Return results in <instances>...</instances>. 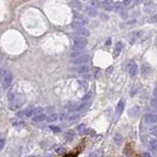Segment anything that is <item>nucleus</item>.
<instances>
[{"label":"nucleus","instance_id":"obj_7","mask_svg":"<svg viewBox=\"0 0 157 157\" xmlns=\"http://www.w3.org/2000/svg\"><path fill=\"white\" fill-rule=\"evenodd\" d=\"M127 69H128V72H129L130 76L131 77H136V74H137V66L135 62H129L128 63V66H127Z\"/></svg>","mask_w":157,"mask_h":157},{"label":"nucleus","instance_id":"obj_26","mask_svg":"<svg viewBox=\"0 0 157 157\" xmlns=\"http://www.w3.org/2000/svg\"><path fill=\"white\" fill-rule=\"evenodd\" d=\"M150 105L154 108V109H157V98L153 97L150 99Z\"/></svg>","mask_w":157,"mask_h":157},{"label":"nucleus","instance_id":"obj_34","mask_svg":"<svg viewBox=\"0 0 157 157\" xmlns=\"http://www.w3.org/2000/svg\"><path fill=\"white\" fill-rule=\"evenodd\" d=\"M153 95L157 98V86L154 88V90H153Z\"/></svg>","mask_w":157,"mask_h":157},{"label":"nucleus","instance_id":"obj_38","mask_svg":"<svg viewBox=\"0 0 157 157\" xmlns=\"http://www.w3.org/2000/svg\"><path fill=\"white\" fill-rule=\"evenodd\" d=\"M0 85H2V76H1V73H0Z\"/></svg>","mask_w":157,"mask_h":157},{"label":"nucleus","instance_id":"obj_29","mask_svg":"<svg viewBox=\"0 0 157 157\" xmlns=\"http://www.w3.org/2000/svg\"><path fill=\"white\" fill-rule=\"evenodd\" d=\"M5 140H0V151H1L3 148H4V146H5Z\"/></svg>","mask_w":157,"mask_h":157},{"label":"nucleus","instance_id":"obj_39","mask_svg":"<svg viewBox=\"0 0 157 157\" xmlns=\"http://www.w3.org/2000/svg\"><path fill=\"white\" fill-rule=\"evenodd\" d=\"M64 157H76L75 155H72V154H70V155H66V156H64Z\"/></svg>","mask_w":157,"mask_h":157},{"label":"nucleus","instance_id":"obj_17","mask_svg":"<svg viewBox=\"0 0 157 157\" xmlns=\"http://www.w3.org/2000/svg\"><path fill=\"white\" fill-rule=\"evenodd\" d=\"M46 119V115L45 114H38V115H36L33 118V121L34 123H39V122H42Z\"/></svg>","mask_w":157,"mask_h":157},{"label":"nucleus","instance_id":"obj_11","mask_svg":"<svg viewBox=\"0 0 157 157\" xmlns=\"http://www.w3.org/2000/svg\"><path fill=\"white\" fill-rule=\"evenodd\" d=\"M65 118L64 114H52L51 116H49L47 118L48 122H56V121H61Z\"/></svg>","mask_w":157,"mask_h":157},{"label":"nucleus","instance_id":"obj_42","mask_svg":"<svg viewBox=\"0 0 157 157\" xmlns=\"http://www.w3.org/2000/svg\"><path fill=\"white\" fill-rule=\"evenodd\" d=\"M80 1H82V0H80Z\"/></svg>","mask_w":157,"mask_h":157},{"label":"nucleus","instance_id":"obj_12","mask_svg":"<svg viewBox=\"0 0 157 157\" xmlns=\"http://www.w3.org/2000/svg\"><path fill=\"white\" fill-rule=\"evenodd\" d=\"M128 114H129L130 117L132 118H136L137 117V115L140 114V107L139 106H134L129 109V111H128Z\"/></svg>","mask_w":157,"mask_h":157},{"label":"nucleus","instance_id":"obj_31","mask_svg":"<svg viewBox=\"0 0 157 157\" xmlns=\"http://www.w3.org/2000/svg\"><path fill=\"white\" fill-rule=\"evenodd\" d=\"M132 0H124L123 3H124V5H126V6H128V5H130L132 3Z\"/></svg>","mask_w":157,"mask_h":157},{"label":"nucleus","instance_id":"obj_24","mask_svg":"<svg viewBox=\"0 0 157 157\" xmlns=\"http://www.w3.org/2000/svg\"><path fill=\"white\" fill-rule=\"evenodd\" d=\"M82 55H83L82 51H74V52L71 54V58L75 59V58H77V57H80V56H82Z\"/></svg>","mask_w":157,"mask_h":157},{"label":"nucleus","instance_id":"obj_35","mask_svg":"<svg viewBox=\"0 0 157 157\" xmlns=\"http://www.w3.org/2000/svg\"><path fill=\"white\" fill-rule=\"evenodd\" d=\"M88 157H98V155L96 153H92V154H90Z\"/></svg>","mask_w":157,"mask_h":157},{"label":"nucleus","instance_id":"obj_13","mask_svg":"<svg viewBox=\"0 0 157 157\" xmlns=\"http://www.w3.org/2000/svg\"><path fill=\"white\" fill-rule=\"evenodd\" d=\"M77 34L78 36H82V37H87V36H90V31H88L87 29L86 28H81V29H77Z\"/></svg>","mask_w":157,"mask_h":157},{"label":"nucleus","instance_id":"obj_41","mask_svg":"<svg viewBox=\"0 0 157 157\" xmlns=\"http://www.w3.org/2000/svg\"><path fill=\"white\" fill-rule=\"evenodd\" d=\"M27 157H34V156H27Z\"/></svg>","mask_w":157,"mask_h":157},{"label":"nucleus","instance_id":"obj_30","mask_svg":"<svg viewBox=\"0 0 157 157\" xmlns=\"http://www.w3.org/2000/svg\"><path fill=\"white\" fill-rule=\"evenodd\" d=\"M90 96H91V93H88V94L86 95V97H83V98H82V100H83V101H86V100L90 99Z\"/></svg>","mask_w":157,"mask_h":157},{"label":"nucleus","instance_id":"obj_20","mask_svg":"<svg viewBox=\"0 0 157 157\" xmlns=\"http://www.w3.org/2000/svg\"><path fill=\"white\" fill-rule=\"evenodd\" d=\"M122 48H123L122 42H117L116 43V46H115V50H114V56L115 57H117L118 55H119L121 50H122Z\"/></svg>","mask_w":157,"mask_h":157},{"label":"nucleus","instance_id":"obj_25","mask_svg":"<svg viewBox=\"0 0 157 157\" xmlns=\"http://www.w3.org/2000/svg\"><path fill=\"white\" fill-rule=\"evenodd\" d=\"M77 130H78V132H80V134H83V132H86V127H85V125H83V124H81V125L78 126Z\"/></svg>","mask_w":157,"mask_h":157},{"label":"nucleus","instance_id":"obj_32","mask_svg":"<svg viewBox=\"0 0 157 157\" xmlns=\"http://www.w3.org/2000/svg\"><path fill=\"white\" fill-rule=\"evenodd\" d=\"M149 130H150V132H153L157 131V125H155V126H152Z\"/></svg>","mask_w":157,"mask_h":157},{"label":"nucleus","instance_id":"obj_21","mask_svg":"<svg viewBox=\"0 0 157 157\" xmlns=\"http://www.w3.org/2000/svg\"><path fill=\"white\" fill-rule=\"evenodd\" d=\"M151 71V68L149 65H147V64H144V65H142L141 67V74L142 75H148Z\"/></svg>","mask_w":157,"mask_h":157},{"label":"nucleus","instance_id":"obj_33","mask_svg":"<svg viewBox=\"0 0 157 157\" xmlns=\"http://www.w3.org/2000/svg\"><path fill=\"white\" fill-rule=\"evenodd\" d=\"M142 157H152L150 155V153H148V152H144V153H142Z\"/></svg>","mask_w":157,"mask_h":157},{"label":"nucleus","instance_id":"obj_6","mask_svg":"<svg viewBox=\"0 0 157 157\" xmlns=\"http://www.w3.org/2000/svg\"><path fill=\"white\" fill-rule=\"evenodd\" d=\"M90 61V56L87 55V54H83V55L80 56V57H77L75 59H73L72 60V63L74 65H83V64L87 63Z\"/></svg>","mask_w":157,"mask_h":157},{"label":"nucleus","instance_id":"obj_16","mask_svg":"<svg viewBox=\"0 0 157 157\" xmlns=\"http://www.w3.org/2000/svg\"><path fill=\"white\" fill-rule=\"evenodd\" d=\"M142 36V32H136L132 33V36L131 37V43H135L137 39H140V36Z\"/></svg>","mask_w":157,"mask_h":157},{"label":"nucleus","instance_id":"obj_28","mask_svg":"<svg viewBox=\"0 0 157 157\" xmlns=\"http://www.w3.org/2000/svg\"><path fill=\"white\" fill-rule=\"evenodd\" d=\"M149 21L151 22V23H157V14H155V15H153L150 19H149Z\"/></svg>","mask_w":157,"mask_h":157},{"label":"nucleus","instance_id":"obj_15","mask_svg":"<svg viewBox=\"0 0 157 157\" xmlns=\"http://www.w3.org/2000/svg\"><path fill=\"white\" fill-rule=\"evenodd\" d=\"M99 6H100L99 0H88L87 7H90V8H93V9H97Z\"/></svg>","mask_w":157,"mask_h":157},{"label":"nucleus","instance_id":"obj_2","mask_svg":"<svg viewBox=\"0 0 157 157\" xmlns=\"http://www.w3.org/2000/svg\"><path fill=\"white\" fill-rule=\"evenodd\" d=\"M88 23V19L85 16H82V15H75L74 16V20L72 22V27L76 29H78L81 28H83L85 25H86Z\"/></svg>","mask_w":157,"mask_h":157},{"label":"nucleus","instance_id":"obj_27","mask_svg":"<svg viewBox=\"0 0 157 157\" xmlns=\"http://www.w3.org/2000/svg\"><path fill=\"white\" fill-rule=\"evenodd\" d=\"M49 128H50V130H51L52 132H60V131H61L57 126H50Z\"/></svg>","mask_w":157,"mask_h":157},{"label":"nucleus","instance_id":"obj_18","mask_svg":"<svg viewBox=\"0 0 157 157\" xmlns=\"http://www.w3.org/2000/svg\"><path fill=\"white\" fill-rule=\"evenodd\" d=\"M86 14L90 17H96V15H97V9H93V8H90V7H87L86 6Z\"/></svg>","mask_w":157,"mask_h":157},{"label":"nucleus","instance_id":"obj_8","mask_svg":"<svg viewBox=\"0 0 157 157\" xmlns=\"http://www.w3.org/2000/svg\"><path fill=\"white\" fill-rule=\"evenodd\" d=\"M144 122L146 124H156L157 114H146L144 116Z\"/></svg>","mask_w":157,"mask_h":157},{"label":"nucleus","instance_id":"obj_9","mask_svg":"<svg viewBox=\"0 0 157 157\" xmlns=\"http://www.w3.org/2000/svg\"><path fill=\"white\" fill-rule=\"evenodd\" d=\"M90 67H88L87 65H86V64H83V65H80L75 68V72L78 73V74H87L88 72H90Z\"/></svg>","mask_w":157,"mask_h":157},{"label":"nucleus","instance_id":"obj_3","mask_svg":"<svg viewBox=\"0 0 157 157\" xmlns=\"http://www.w3.org/2000/svg\"><path fill=\"white\" fill-rule=\"evenodd\" d=\"M87 39L86 37L77 36L74 38V44H73V50L74 51H82L83 48L86 46Z\"/></svg>","mask_w":157,"mask_h":157},{"label":"nucleus","instance_id":"obj_14","mask_svg":"<svg viewBox=\"0 0 157 157\" xmlns=\"http://www.w3.org/2000/svg\"><path fill=\"white\" fill-rule=\"evenodd\" d=\"M64 136H65V140L67 141H71V140H73L74 139H75V132L72 131V130H69V131H67L65 132Z\"/></svg>","mask_w":157,"mask_h":157},{"label":"nucleus","instance_id":"obj_23","mask_svg":"<svg viewBox=\"0 0 157 157\" xmlns=\"http://www.w3.org/2000/svg\"><path fill=\"white\" fill-rule=\"evenodd\" d=\"M149 147L153 150H157V140H149Z\"/></svg>","mask_w":157,"mask_h":157},{"label":"nucleus","instance_id":"obj_4","mask_svg":"<svg viewBox=\"0 0 157 157\" xmlns=\"http://www.w3.org/2000/svg\"><path fill=\"white\" fill-rule=\"evenodd\" d=\"M42 111V108L38 107V108H29V109H26L22 112L18 113V117L20 118H25V117H31L33 115H38L39 113Z\"/></svg>","mask_w":157,"mask_h":157},{"label":"nucleus","instance_id":"obj_22","mask_svg":"<svg viewBox=\"0 0 157 157\" xmlns=\"http://www.w3.org/2000/svg\"><path fill=\"white\" fill-rule=\"evenodd\" d=\"M114 141H115V144L117 145H121L123 144V141H124V139H123V136L119 134H117L115 135L114 136Z\"/></svg>","mask_w":157,"mask_h":157},{"label":"nucleus","instance_id":"obj_5","mask_svg":"<svg viewBox=\"0 0 157 157\" xmlns=\"http://www.w3.org/2000/svg\"><path fill=\"white\" fill-rule=\"evenodd\" d=\"M12 81H13L12 73L9 70H7L6 73H5L3 78H2V86H3L4 90H6V88H8L10 86V85L12 83Z\"/></svg>","mask_w":157,"mask_h":157},{"label":"nucleus","instance_id":"obj_19","mask_svg":"<svg viewBox=\"0 0 157 157\" xmlns=\"http://www.w3.org/2000/svg\"><path fill=\"white\" fill-rule=\"evenodd\" d=\"M82 111H80V110H78L77 112H74L73 114H71V115H69L68 116V120L69 121H73V120H76L77 118H78L81 115H82Z\"/></svg>","mask_w":157,"mask_h":157},{"label":"nucleus","instance_id":"obj_40","mask_svg":"<svg viewBox=\"0 0 157 157\" xmlns=\"http://www.w3.org/2000/svg\"><path fill=\"white\" fill-rule=\"evenodd\" d=\"M110 43H111V40H110V39H109V40H107V42H106L107 45H108V44H110Z\"/></svg>","mask_w":157,"mask_h":157},{"label":"nucleus","instance_id":"obj_37","mask_svg":"<svg viewBox=\"0 0 157 157\" xmlns=\"http://www.w3.org/2000/svg\"><path fill=\"white\" fill-rule=\"evenodd\" d=\"M152 135H153L155 137H157V131H155V132H152Z\"/></svg>","mask_w":157,"mask_h":157},{"label":"nucleus","instance_id":"obj_1","mask_svg":"<svg viewBox=\"0 0 157 157\" xmlns=\"http://www.w3.org/2000/svg\"><path fill=\"white\" fill-rule=\"evenodd\" d=\"M8 100L10 109L17 110L24 105L25 101H26V97H25L24 93L19 91L17 88H12L8 93Z\"/></svg>","mask_w":157,"mask_h":157},{"label":"nucleus","instance_id":"obj_36","mask_svg":"<svg viewBox=\"0 0 157 157\" xmlns=\"http://www.w3.org/2000/svg\"><path fill=\"white\" fill-rule=\"evenodd\" d=\"M142 1V0H135V3L136 4H139V3H140Z\"/></svg>","mask_w":157,"mask_h":157},{"label":"nucleus","instance_id":"obj_10","mask_svg":"<svg viewBox=\"0 0 157 157\" xmlns=\"http://www.w3.org/2000/svg\"><path fill=\"white\" fill-rule=\"evenodd\" d=\"M124 108H125V102L123 101V100L119 101V103H118V105H117V107H116V113H115L116 118H118V117H120V116H121V114L123 113V111H124Z\"/></svg>","mask_w":157,"mask_h":157}]
</instances>
